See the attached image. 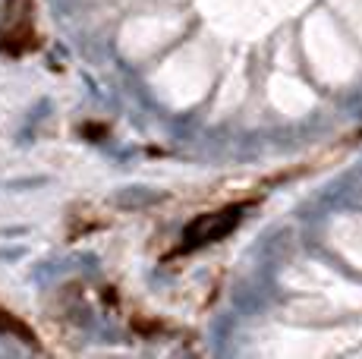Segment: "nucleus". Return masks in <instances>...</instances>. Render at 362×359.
Returning a JSON list of instances; mask_svg holds the SVG:
<instances>
[{"instance_id":"3","label":"nucleus","mask_w":362,"mask_h":359,"mask_svg":"<svg viewBox=\"0 0 362 359\" xmlns=\"http://www.w3.org/2000/svg\"><path fill=\"white\" fill-rule=\"evenodd\" d=\"M0 334H13V337H19L23 343H29V347H35V334H32V328L25 324L23 319H16L13 312H6V309H0Z\"/></svg>"},{"instance_id":"4","label":"nucleus","mask_w":362,"mask_h":359,"mask_svg":"<svg viewBox=\"0 0 362 359\" xmlns=\"http://www.w3.org/2000/svg\"><path fill=\"white\" fill-rule=\"evenodd\" d=\"M359 136H362V133H359Z\"/></svg>"},{"instance_id":"2","label":"nucleus","mask_w":362,"mask_h":359,"mask_svg":"<svg viewBox=\"0 0 362 359\" xmlns=\"http://www.w3.org/2000/svg\"><path fill=\"white\" fill-rule=\"evenodd\" d=\"M243 215H246V205H227V208L205 211V215H199L183 230L180 252H192V249H202V246H208V243H218V240H224L227 233L236 230V224L243 220Z\"/></svg>"},{"instance_id":"1","label":"nucleus","mask_w":362,"mask_h":359,"mask_svg":"<svg viewBox=\"0 0 362 359\" xmlns=\"http://www.w3.org/2000/svg\"><path fill=\"white\" fill-rule=\"evenodd\" d=\"M32 13H35V0H6L4 23H0V51L4 54L23 57L38 45Z\"/></svg>"}]
</instances>
